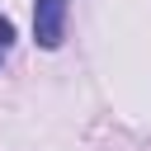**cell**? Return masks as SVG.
Wrapping results in <instances>:
<instances>
[{
	"instance_id": "2",
	"label": "cell",
	"mask_w": 151,
	"mask_h": 151,
	"mask_svg": "<svg viewBox=\"0 0 151 151\" xmlns=\"http://www.w3.org/2000/svg\"><path fill=\"white\" fill-rule=\"evenodd\" d=\"M9 42H14V24H9V19H5V14H0V52H5V47H9Z\"/></svg>"
},
{
	"instance_id": "1",
	"label": "cell",
	"mask_w": 151,
	"mask_h": 151,
	"mask_svg": "<svg viewBox=\"0 0 151 151\" xmlns=\"http://www.w3.org/2000/svg\"><path fill=\"white\" fill-rule=\"evenodd\" d=\"M66 9H71V0H33V38H38V47H61V38H66Z\"/></svg>"
}]
</instances>
